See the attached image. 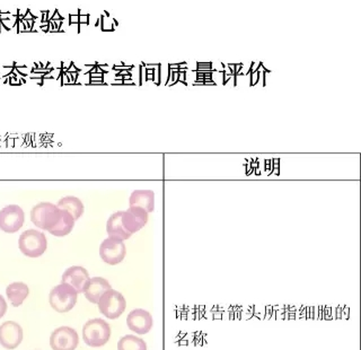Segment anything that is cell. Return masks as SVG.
<instances>
[{"label":"cell","mask_w":361,"mask_h":350,"mask_svg":"<svg viewBox=\"0 0 361 350\" xmlns=\"http://www.w3.org/2000/svg\"><path fill=\"white\" fill-rule=\"evenodd\" d=\"M63 211L51 202H40L31 211V220L38 229L51 231L59 224Z\"/></svg>","instance_id":"6da1fadb"},{"label":"cell","mask_w":361,"mask_h":350,"mask_svg":"<svg viewBox=\"0 0 361 350\" xmlns=\"http://www.w3.org/2000/svg\"><path fill=\"white\" fill-rule=\"evenodd\" d=\"M111 326L103 319L87 321L83 328L84 342L89 347H103L111 338Z\"/></svg>","instance_id":"7a4b0ae2"},{"label":"cell","mask_w":361,"mask_h":350,"mask_svg":"<svg viewBox=\"0 0 361 350\" xmlns=\"http://www.w3.org/2000/svg\"><path fill=\"white\" fill-rule=\"evenodd\" d=\"M18 247L29 258H39L47 251V240L45 233L38 229H27L20 236Z\"/></svg>","instance_id":"3957f363"},{"label":"cell","mask_w":361,"mask_h":350,"mask_svg":"<svg viewBox=\"0 0 361 350\" xmlns=\"http://www.w3.org/2000/svg\"><path fill=\"white\" fill-rule=\"evenodd\" d=\"M77 298V291L67 284H60L52 288L49 295L51 307L58 313H67L71 311L76 305Z\"/></svg>","instance_id":"277c9868"},{"label":"cell","mask_w":361,"mask_h":350,"mask_svg":"<svg viewBox=\"0 0 361 350\" xmlns=\"http://www.w3.org/2000/svg\"><path fill=\"white\" fill-rule=\"evenodd\" d=\"M98 305V311L101 312L105 318L116 320L125 313L127 300L120 291L110 289L101 297Z\"/></svg>","instance_id":"5b68a950"},{"label":"cell","mask_w":361,"mask_h":350,"mask_svg":"<svg viewBox=\"0 0 361 350\" xmlns=\"http://www.w3.org/2000/svg\"><path fill=\"white\" fill-rule=\"evenodd\" d=\"M127 254V248L123 241L116 238H107L102 242L100 255L105 264L110 266L121 264Z\"/></svg>","instance_id":"8992f818"},{"label":"cell","mask_w":361,"mask_h":350,"mask_svg":"<svg viewBox=\"0 0 361 350\" xmlns=\"http://www.w3.org/2000/svg\"><path fill=\"white\" fill-rule=\"evenodd\" d=\"M25 214L20 206L9 205L0 211V229L5 233H16L23 227Z\"/></svg>","instance_id":"52a82bcc"},{"label":"cell","mask_w":361,"mask_h":350,"mask_svg":"<svg viewBox=\"0 0 361 350\" xmlns=\"http://www.w3.org/2000/svg\"><path fill=\"white\" fill-rule=\"evenodd\" d=\"M79 344V337L76 330L69 326H60L54 330L50 337L52 350H76Z\"/></svg>","instance_id":"ba28073f"},{"label":"cell","mask_w":361,"mask_h":350,"mask_svg":"<svg viewBox=\"0 0 361 350\" xmlns=\"http://www.w3.org/2000/svg\"><path fill=\"white\" fill-rule=\"evenodd\" d=\"M148 213L139 207H129L125 211H121V223L128 234H135L148 223Z\"/></svg>","instance_id":"9c48e42d"},{"label":"cell","mask_w":361,"mask_h":350,"mask_svg":"<svg viewBox=\"0 0 361 350\" xmlns=\"http://www.w3.org/2000/svg\"><path fill=\"white\" fill-rule=\"evenodd\" d=\"M23 329L14 321H7L0 326V344L6 349L13 350L23 342Z\"/></svg>","instance_id":"30bf717a"},{"label":"cell","mask_w":361,"mask_h":350,"mask_svg":"<svg viewBox=\"0 0 361 350\" xmlns=\"http://www.w3.org/2000/svg\"><path fill=\"white\" fill-rule=\"evenodd\" d=\"M89 280H91V277H89V271L80 266L68 268L63 275V284L71 286L75 291H77V294L85 293Z\"/></svg>","instance_id":"8fae6325"},{"label":"cell","mask_w":361,"mask_h":350,"mask_svg":"<svg viewBox=\"0 0 361 350\" xmlns=\"http://www.w3.org/2000/svg\"><path fill=\"white\" fill-rule=\"evenodd\" d=\"M154 321L151 313L146 310L136 309L128 315L127 326L137 335H146L153 328Z\"/></svg>","instance_id":"7c38bea8"},{"label":"cell","mask_w":361,"mask_h":350,"mask_svg":"<svg viewBox=\"0 0 361 350\" xmlns=\"http://www.w3.org/2000/svg\"><path fill=\"white\" fill-rule=\"evenodd\" d=\"M110 289H112V287H111V284L107 282V279L102 278V277H94L89 280V286H87L86 291L84 294H85V297L89 302L93 303V304H98L101 297Z\"/></svg>","instance_id":"4fadbf2b"},{"label":"cell","mask_w":361,"mask_h":350,"mask_svg":"<svg viewBox=\"0 0 361 350\" xmlns=\"http://www.w3.org/2000/svg\"><path fill=\"white\" fill-rule=\"evenodd\" d=\"M130 207H139L147 213H153L155 209V192L151 190H136L131 193L129 199Z\"/></svg>","instance_id":"5bb4252c"},{"label":"cell","mask_w":361,"mask_h":350,"mask_svg":"<svg viewBox=\"0 0 361 350\" xmlns=\"http://www.w3.org/2000/svg\"><path fill=\"white\" fill-rule=\"evenodd\" d=\"M29 294H30V288L24 282H12L6 288L7 298L14 307L21 306Z\"/></svg>","instance_id":"9a60e30c"},{"label":"cell","mask_w":361,"mask_h":350,"mask_svg":"<svg viewBox=\"0 0 361 350\" xmlns=\"http://www.w3.org/2000/svg\"><path fill=\"white\" fill-rule=\"evenodd\" d=\"M56 206L59 209L68 211L69 214L74 217L75 220H79L80 217L83 216L84 211H85L82 200L74 196L65 197L63 199L59 200Z\"/></svg>","instance_id":"2e32d148"},{"label":"cell","mask_w":361,"mask_h":350,"mask_svg":"<svg viewBox=\"0 0 361 350\" xmlns=\"http://www.w3.org/2000/svg\"><path fill=\"white\" fill-rule=\"evenodd\" d=\"M107 231L110 238H116L121 241L129 240L131 238V235L128 234L122 226L121 211L114 213L109 218L107 223Z\"/></svg>","instance_id":"e0dca14e"},{"label":"cell","mask_w":361,"mask_h":350,"mask_svg":"<svg viewBox=\"0 0 361 350\" xmlns=\"http://www.w3.org/2000/svg\"><path fill=\"white\" fill-rule=\"evenodd\" d=\"M75 222L76 220H74V217L69 214L68 211H63V216H61L59 224L49 233L54 235V236H56V238H63V236L68 235L74 229Z\"/></svg>","instance_id":"ac0fdd59"},{"label":"cell","mask_w":361,"mask_h":350,"mask_svg":"<svg viewBox=\"0 0 361 350\" xmlns=\"http://www.w3.org/2000/svg\"><path fill=\"white\" fill-rule=\"evenodd\" d=\"M118 350H147V344L139 337L127 335L118 340Z\"/></svg>","instance_id":"d6986e66"},{"label":"cell","mask_w":361,"mask_h":350,"mask_svg":"<svg viewBox=\"0 0 361 350\" xmlns=\"http://www.w3.org/2000/svg\"><path fill=\"white\" fill-rule=\"evenodd\" d=\"M7 303L1 295H0V319L3 318V315L6 314Z\"/></svg>","instance_id":"ffe728a7"},{"label":"cell","mask_w":361,"mask_h":350,"mask_svg":"<svg viewBox=\"0 0 361 350\" xmlns=\"http://www.w3.org/2000/svg\"><path fill=\"white\" fill-rule=\"evenodd\" d=\"M198 69H204V70H208V69H211V63H198Z\"/></svg>","instance_id":"44dd1931"}]
</instances>
